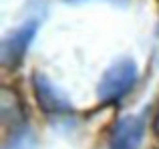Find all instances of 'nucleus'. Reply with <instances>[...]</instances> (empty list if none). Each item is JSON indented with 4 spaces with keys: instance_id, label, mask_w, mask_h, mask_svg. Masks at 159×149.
I'll list each match as a JSON object with an SVG mask.
<instances>
[{
    "instance_id": "39448f33",
    "label": "nucleus",
    "mask_w": 159,
    "mask_h": 149,
    "mask_svg": "<svg viewBox=\"0 0 159 149\" xmlns=\"http://www.w3.org/2000/svg\"><path fill=\"white\" fill-rule=\"evenodd\" d=\"M4 149H32V133L26 125L16 127V131L10 135L6 143H4Z\"/></svg>"
},
{
    "instance_id": "20e7f679",
    "label": "nucleus",
    "mask_w": 159,
    "mask_h": 149,
    "mask_svg": "<svg viewBox=\"0 0 159 149\" xmlns=\"http://www.w3.org/2000/svg\"><path fill=\"white\" fill-rule=\"evenodd\" d=\"M145 135V115H127L115 123L109 149H139Z\"/></svg>"
},
{
    "instance_id": "7ed1b4c3",
    "label": "nucleus",
    "mask_w": 159,
    "mask_h": 149,
    "mask_svg": "<svg viewBox=\"0 0 159 149\" xmlns=\"http://www.w3.org/2000/svg\"><path fill=\"white\" fill-rule=\"evenodd\" d=\"M32 91H34L36 105L44 115H48V117H69V115H73L70 101L61 93V89L44 73L36 71L32 74Z\"/></svg>"
},
{
    "instance_id": "f03ea898",
    "label": "nucleus",
    "mask_w": 159,
    "mask_h": 149,
    "mask_svg": "<svg viewBox=\"0 0 159 149\" xmlns=\"http://www.w3.org/2000/svg\"><path fill=\"white\" fill-rule=\"evenodd\" d=\"M39 26H40L39 18H28L2 38V43H0V63L4 67H18L24 61L36 32H39Z\"/></svg>"
},
{
    "instance_id": "423d86ee",
    "label": "nucleus",
    "mask_w": 159,
    "mask_h": 149,
    "mask_svg": "<svg viewBox=\"0 0 159 149\" xmlns=\"http://www.w3.org/2000/svg\"><path fill=\"white\" fill-rule=\"evenodd\" d=\"M155 129L159 131V115H157V125H155Z\"/></svg>"
},
{
    "instance_id": "f257e3e1",
    "label": "nucleus",
    "mask_w": 159,
    "mask_h": 149,
    "mask_svg": "<svg viewBox=\"0 0 159 149\" xmlns=\"http://www.w3.org/2000/svg\"><path fill=\"white\" fill-rule=\"evenodd\" d=\"M139 79L137 63L129 56L119 59L105 71L97 85V99L101 105H117L123 101Z\"/></svg>"
}]
</instances>
